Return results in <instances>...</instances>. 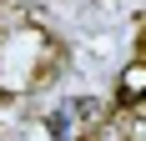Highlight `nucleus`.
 <instances>
[{
	"instance_id": "nucleus-1",
	"label": "nucleus",
	"mask_w": 146,
	"mask_h": 141,
	"mask_svg": "<svg viewBox=\"0 0 146 141\" xmlns=\"http://www.w3.org/2000/svg\"><path fill=\"white\" fill-rule=\"evenodd\" d=\"M76 116H81V101H66V106H56V111H50V116H45V131H50V136H66V131H71L76 126Z\"/></svg>"
},
{
	"instance_id": "nucleus-2",
	"label": "nucleus",
	"mask_w": 146,
	"mask_h": 141,
	"mask_svg": "<svg viewBox=\"0 0 146 141\" xmlns=\"http://www.w3.org/2000/svg\"><path fill=\"white\" fill-rule=\"evenodd\" d=\"M121 101L131 106V101H146V66H126L121 76Z\"/></svg>"
}]
</instances>
